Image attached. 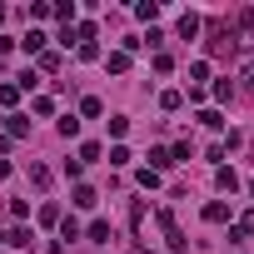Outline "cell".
<instances>
[{
	"label": "cell",
	"instance_id": "cell-1",
	"mask_svg": "<svg viewBox=\"0 0 254 254\" xmlns=\"http://www.w3.org/2000/svg\"><path fill=\"white\" fill-rule=\"evenodd\" d=\"M160 229H165V244H170L175 254H185V249H190V239H185V229L175 224V214H170V209H160Z\"/></svg>",
	"mask_w": 254,
	"mask_h": 254
},
{
	"label": "cell",
	"instance_id": "cell-2",
	"mask_svg": "<svg viewBox=\"0 0 254 254\" xmlns=\"http://www.w3.org/2000/svg\"><path fill=\"white\" fill-rule=\"evenodd\" d=\"M30 135V120L25 115H5V140H25Z\"/></svg>",
	"mask_w": 254,
	"mask_h": 254
},
{
	"label": "cell",
	"instance_id": "cell-3",
	"mask_svg": "<svg viewBox=\"0 0 254 254\" xmlns=\"http://www.w3.org/2000/svg\"><path fill=\"white\" fill-rule=\"evenodd\" d=\"M45 40H50V35L30 25V30H25V40H20V50H30V55H40V50H45Z\"/></svg>",
	"mask_w": 254,
	"mask_h": 254
},
{
	"label": "cell",
	"instance_id": "cell-4",
	"mask_svg": "<svg viewBox=\"0 0 254 254\" xmlns=\"http://www.w3.org/2000/svg\"><path fill=\"white\" fill-rule=\"evenodd\" d=\"M70 204H80V209H95V204H100V194H95L90 185H75V194H70Z\"/></svg>",
	"mask_w": 254,
	"mask_h": 254
},
{
	"label": "cell",
	"instance_id": "cell-5",
	"mask_svg": "<svg viewBox=\"0 0 254 254\" xmlns=\"http://www.w3.org/2000/svg\"><path fill=\"white\" fill-rule=\"evenodd\" d=\"M214 185H219V190H229V194H234V190H239V175H234V170H229V165H219V170H214Z\"/></svg>",
	"mask_w": 254,
	"mask_h": 254
},
{
	"label": "cell",
	"instance_id": "cell-6",
	"mask_svg": "<svg viewBox=\"0 0 254 254\" xmlns=\"http://www.w3.org/2000/svg\"><path fill=\"white\" fill-rule=\"evenodd\" d=\"M204 219H209V224H224V219H229V204H224V199H209V204H204Z\"/></svg>",
	"mask_w": 254,
	"mask_h": 254
},
{
	"label": "cell",
	"instance_id": "cell-7",
	"mask_svg": "<svg viewBox=\"0 0 254 254\" xmlns=\"http://www.w3.org/2000/svg\"><path fill=\"white\" fill-rule=\"evenodd\" d=\"M180 35H185V40H194V35H199V15H194V10H185V15H180Z\"/></svg>",
	"mask_w": 254,
	"mask_h": 254
},
{
	"label": "cell",
	"instance_id": "cell-8",
	"mask_svg": "<svg viewBox=\"0 0 254 254\" xmlns=\"http://www.w3.org/2000/svg\"><path fill=\"white\" fill-rule=\"evenodd\" d=\"M95 244H110V219H90V229H85Z\"/></svg>",
	"mask_w": 254,
	"mask_h": 254
},
{
	"label": "cell",
	"instance_id": "cell-9",
	"mask_svg": "<svg viewBox=\"0 0 254 254\" xmlns=\"http://www.w3.org/2000/svg\"><path fill=\"white\" fill-rule=\"evenodd\" d=\"M5 244H10V249H30V229H25V224H15V229L5 234Z\"/></svg>",
	"mask_w": 254,
	"mask_h": 254
},
{
	"label": "cell",
	"instance_id": "cell-10",
	"mask_svg": "<svg viewBox=\"0 0 254 254\" xmlns=\"http://www.w3.org/2000/svg\"><path fill=\"white\" fill-rule=\"evenodd\" d=\"M234 239H254V209L234 219Z\"/></svg>",
	"mask_w": 254,
	"mask_h": 254
},
{
	"label": "cell",
	"instance_id": "cell-11",
	"mask_svg": "<svg viewBox=\"0 0 254 254\" xmlns=\"http://www.w3.org/2000/svg\"><path fill=\"white\" fill-rule=\"evenodd\" d=\"M170 165H175V160H170V150H150V165H145V170H155V175H160V170H170Z\"/></svg>",
	"mask_w": 254,
	"mask_h": 254
},
{
	"label": "cell",
	"instance_id": "cell-12",
	"mask_svg": "<svg viewBox=\"0 0 254 254\" xmlns=\"http://www.w3.org/2000/svg\"><path fill=\"white\" fill-rule=\"evenodd\" d=\"M55 130H60L65 140H75V135H80V120H75V115H65V120H55Z\"/></svg>",
	"mask_w": 254,
	"mask_h": 254
},
{
	"label": "cell",
	"instance_id": "cell-13",
	"mask_svg": "<svg viewBox=\"0 0 254 254\" xmlns=\"http://www.w3.org/2000/svg\"><path fill=\"white\" fill-rule=\"evenodd\" d=\"M50 15H60V20L70 25V20H75V0H55V5H50Z\"/></svg>",
	"mask_w": 254,
	"mask_h": 254
},
{
	"label": "cell",
	"instance_id": "cell-14",
	"mask_svg": "<svg viewBox=\"0 0 254 254\" xmlns=\"http://www.w3.org/2000/svg\"><path fill=\"white\" fill-rule=\"evenodd\" d=\"M115 75H125V70H130V55H125V50H110V60H105Z\"/></svg>",
	"mask_w": 254,
	"mask_h": 254
},
{
	"label": "cell",
	"instance_id": "cell-15",
	"mask_svg": "<svg viewBox=\"0 0 254 254\" xmlns=\"http://www.w3.org/2000/svg\"><path fill=\"white\" fill-rule=\"evenodd\" d=\"M194 120H199V125H204V130H219V125H224V115H219V110H199V115H194Z\"/></svg>",
	"mask_w": 254,
	"mask_h": 254
},
{
	"label": "cell",
	"instance_id": "cell-16",
	"mask_svg": "<svg viewBox=\"0 0 254 254\" xmlns=\"http://www.w3.org/2000/svg\"><path fill=\"white\" fill-rule=\"evenodd\" d=\"M180 105H185L180 90H165V95H160V110H180Z\"/></svg>",
	"mask_w": 254,
	"mask_h": 254
},
{
	"label": "cell",
	"instance_id": "cell-17",
	"mask_svg": "<svg viewBox=\"0 0 254 254\" xmlns=\"http://www.w3.org/2000/svg\"><path fill=\"white\" fill-rule=\"evenodd\" d=\"M30 185L45 190V185H50V170H45V165H30Z\"/></svg>",
	"mask_w": 254,
	"mask_h": 254
},
{
	"label": "cell",
	"instance_id": "cell-18",
	"mask_svg": "<svg viewBox=\"0 0 254 254\" xmlns=\"http://www.w3.org/2000/svg\"><path fill=\"white\" fill-rule=\"evenodd\" d=\"M60 239H80V224H75L70 214H60Z\"/></svg>",
	"mask_w": 254,
	"mask_h": 254
},
{
	"label": "cell",
	"instance_id": "cell-19",
	"mask_svg": "<svg viewBox=\"0 0 254 254\" xmlns=\"http://www.w3.org/2000/svg\"><path fill=\"white\" fill-rule=\"evenodd\" d=\"M15 100H20V85H0V105H5V110H10Z\"/></svg>",
	"mask_w": 254,
	"mask_h": 254
},
{
	"label": "cell",
	"instance_id": "cell-20",
	"mask_svg": "<svg viewBox=\"0 0 254 254\" xmlns=\"http://www.w3.org/2000/svg\"><path fill=\"white\" fill-rule=\"evenodd\" d=\"M135 15H140V20H155V15H160V5H155V0H140Z\"/></svg>",
	"mask_w": 254,
	"mask_h": 254
},
{
	"label": "cell",
	"instance_id": "cell-21",
	"mask_svg": "<svg viewBox=\"0 0 254 254\" xmlns=\"http://www.w3.org/2000/svg\"><path fill=\"white\" fill-rule=\"evenodd\" d=\"M40 70H50V75H55V70H60V55H55V50H40Z\"/></svg>",
	"mask_w": 254,
	"mask_h": 254
},
{
	"label": "cell",
	"instance_id": "cell-22",
	"mask_svg": "<svg viewBox=\"0 0 254 254\" xmlns=\"http://www.w3.org/2000/svg\"><path fill=\"white\" fill-rule=\"evenodd\" d=\"M80 110H85V115H90V120H95V115H105V105H100V100H95V95H85V100H80Z\"/></svg>",
	"mask_w": 254,
	"mask_h": 254
},
{
	"label": "cell",
	"instance_id": "cell-23",
	"mask_svg": "<svg viewBox=\"0 0 254 254\" xmlns=\"http://www.w3.org/2000/svg\"><path fill=\"white\" fill-rule=\"evenodd\" d=\"M100 155H105V150H100L95 140H90V145H80V165H90V160H100Z\"/></svg>",
	"mask_w": 254,
	"mask_h": 254
},
{
	"label": "cell",
	"instance_id": "cell-24",
	"mask_svg": "<svg viewBox=\"0 0 254 254\" xmlns=\"http://www.w3.org/2000/svg\"><path fill=\"white\" fill-rule=\"evenodd\" d=\"M190 155H194V150H190V140H180V145H175V150H170V160H175V165H185V160H190Z\"/></svg>",
	"mask_w": 254,
	"mask_h": 254
},
{
	"label": "cell",
	"instance_id": "cell-25",
	"mask_svg": "<svg viewBox=\"0 0 254 254\" xmlns=\"http://www.w3.org/2000/svg\"><path fill=\"white\" fill-rule=\"evenodd\" d=\"M40 224H60V204H40Z\"/></svg>",
	"mask_w": 254,
	"mask_h": 254
},
{
	"label": "cell",
	"instance_id": "cell-26",
	"mask_svg": "<svg viewBox=\"0 0 254 254\" xmlns=\"http://www.w3.org/2000/svg\"><path fill=\"white\" fill-rule=\"evenodd\" d=\"M125 130H130V120H125V115H110V135H115V140H120V135H125Z\"/></svg>",
	"mask_w": 254,
	"mask_h": 254
},
{
	"label": "cell",
	"instance_id": "cell-27",
	"mask_svg": "<svg viewBox=\"0 0 254 254\" xmlns=\"http://www.w3.org/2000/svg\"><path fill=\"white\" fill-rule=\"evenodd\" d=\"M130 160H135V155L125 150V145H115V150H110V165H130Z\"/></svg>",
	"mask_w": 254,
	"mask_h": 254
},
{
	"label": "cell",
	"instance_id": "cell-28",
	"mask_svg": "<svg viewBox=\"0 0 254 254\" xmlns=\"http://www.w3.org/2000/svg\"><path fill=\"white\" fill-rule=\"evenodd\" d=\"M75 40H80V45H90V40H95V25H90V20H85V25H75Z\"/></svg>",
	"mask_w": 254,
	"mask_h": 254
},
{
	"label": "cell",
	"instance_id": "cell-29",
	"mask_svg": "<svg viewBox=\"0 0 254 254\" xmlns=\"http://www.w3.org/2000/svg\"><path fill=\"white\" fill-rule=\"evenodd\" d=\"M190 80H209V60H194L190 65Z\"/></svg>",
	"mask_w": 254,
	"mask_h": 254
},
{
	"label": "cell",
	"instance_id": "cell-30",
	"mask_svg": "<svg viewBox=\"0 0 254 254\" xmlns=\"http://www.w3.org/2000/svg\"><path fill=\"white\" fill-rule=\"evenodd\" d=\"M214 100H224V105H229V100H234V85H229V80H219V85H214Z\"/></svg>",
	"mask_w": 254,
	"mask_h": 254
},
{
	"label": "cell",
	"instance_id": "cell-31",
	"mask_svg": "<svg viewBox=\"0 0 254 254\" xmlns=\"http://www.w3.org/2000/svg\"><path fill=\"white\" fill-rule=\"evenodd\" d=\"M239 30H254V5H244V10H239Z\"/></svg>",
	"mask_w": 254,
	"mask_h": 254
},
{
	"label": "cell",
	"instance_id": "cell-32",
	"mask_svg": "<svg viewBox=\"0 0 254 254\" xmlns=\"http://www.w3.org/2000/svg\"><path fill=\"white\" fill-rule=\"evenodd\" d=\"M239 75H244V80H249V85H254V60H249V65H244V70H239Z\"/></svg>",
	"mask_w": 254,
	"mask_h": 254
},
{
	"label": "cell",
	"instance_id": "cell-33",
	"mask_svg": "<svg viewBox=\"0 0 254 254\" xmlns=\"http://www.w3.org/2000/svg\"><path fill=\"white\" fill-rule=\"evenodd\" d=\"M10 45H15V40H5V35H0V55H5V50H10Z\"/></svg>",
	"mask_w": 254,
	"mask_h": 254
},
{
	"label": "cell",
	"instance_id": "cell-34",
	"mask_svg": "<svg viewBox=\"0 0 254 254\" xmlns=\"http://www.w3.org/2000/svg\"><path fill=\"white\" fill-rule=\"evenodd\" d=\"M0 25H5V5H0Z\"/></svg>",
	"mask_w": 254,
	"mask_h": 254
},
{
	"label": "cell",
	"instance_id": "cell-35",
	"mask_svg": "<svg viewBox=\"0 0 254 254\" xmlns=\"http://www.w3.org/2000/svg\"><path fill=\"white\" fill-rule=\"evenodd\" d=\"M249 194H254V180H249Z\"/></svg>",
	"mask_w": 254,
	"mask_h": 254
}]
</instances>
